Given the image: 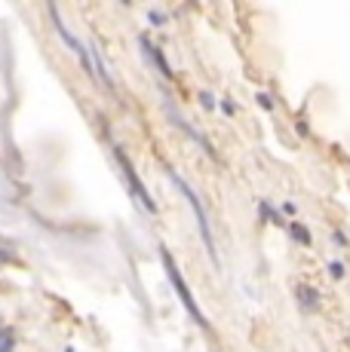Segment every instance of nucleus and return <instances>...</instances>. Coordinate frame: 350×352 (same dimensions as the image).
I'll return each instance as SVG.
<instances>
[{"label":"nucleus","instance_id":"nucleus-1","mask_svg":"<svg viewBox=\"0 0 350 352\" xmlns=\"http://www.w3.org/2000/svg\"><path fill=\"white\" fill-rule=\"evenodd\" d=\"M160 261H163V267H166V276H169V282H172L175 294H178L181 307L187 309V316H191V319L197 322L200 328H209V319H206V316H203V309H200V307H197V300H194V294H191V285H187V282L181 279V270H178V263H175V257L169 254V248H163V245H160Z\"/></svg>","mask_w":350,"mask_h":352},{"label":"nucleus","instance_id":"nucleus-2","mask_svg":"<svg viewBox=\"0 0 350 352\" xmlns=\"http://www.w3.org/2000/svg\"><path fill=\"white\" fill-rule=\"evenodd\" d=\"M169 178H172V184L181 190V196H185V199H187V206H191L194 218H197V230H200V236H203V245H206V252H209V257H212L215 263H218V248H215L212 227H209V218H206V212H203V202H200V196L194 193V187L187 184V181L181 178L178 172H169Z\"/></svg>","mask_w":350,"mask_h":352},{"label":"nucleus","instance_id":"nucleus-3","mask_svg":"<svg viewBox=\"0 0 350 352\" xmlns=\"http://www.w3.org/2000/svg\"><path fill=\"white\" fill-rule=\"evenodd\" d=\"M114 157H117V162H120V172H123V178H126V184H130V193H132V199H138V206L145 208V212H157V202L151 199V193H147V187L141 184V178L136 175V168H132V162H130V157H126L120 147H114Z\"/></svg>","mask_w":350,"mask_h":352},{"label":"nucleus","instance_id":"nucleus-4","mask_svg":"<svg viewBox=\"0 0 350 352\" xmlns=\"http://www.w3.org/2000/svg\"><path fill=\"white\" fill-rule=\"evenodd\" d=\"M141 46H145V56H151V58H154V65H157V71H160V74H163V77H166V80H172V67H169V65H166L163 52H160V50H157V46H151V40H147V37H141Z\"/></svg>","mask_w":350,"mask_h":352},{"label":"nucleus","instance_id":"nucleus-5","mask_svg":"<svg viewBox=\"0 0 350 352\" xmlns=\"http://www.w3.org/2000/svg\"><path fill=\"white\" fill-rule=\"evenodd\" d=\"M289 230H292V236H295V239H298V242H305V245H311V233H307V230L301 227V224H292Z\"/></svg>","mask_w":350,"mask_h":352},{"label":"nucleus","instance_id":"nucleus-6","mask_svg":"<svg viewBox=\"0 0 350 352\" xmlns=\"http://www.w3.org/2000/svg\"><path fill=\"white\" fill-rule=\"evenodd\" d=\"M10 349H12V334L3 331V334H0V352H10Z\"/></svg>","mask_w":350,"mask_h":352},{"label":"nucleus","instance_id":"nucleus-7","mask_svg":"<svg viewBox=\"0 0 350 352\" xmlns=\"http://www.w3.org/2000/svg\"><path fill=\"white\" fill-rule=\"evenodd\" d=\"M329 276L341 279V276H344V267H341V263H329Z\"/></svg>","mask_w":350,"mask_h":352},{"label":"nucleus","instance_id":"nucleus-8","mask_svg":"<svg viewBox=\"0 0 350 352\" xmlns=\"http://www.w3.org/2000/svg\"><path fill=\"white\" fill-rule=\"evenodd\" d=\"M163 12H157V10H151V22H154V28H160V25H163Z\"/></svg>","mask_w":350,"mask_h":352},{"label":"nucleus","instance_id":"nucleus-9","mask_svg":"<svg viewBox=\"0 0 350 352\" xmlns=\"http://www.w3.org/2000/svg\"><path fill=\"white\" fill-rule=\"evenodd\" d=\"M200 101H203V107H212V104H215V98L209 96V92H203V96H200Z\"/></svg>","mask_w":350,"mask_h":352}]
</instances>
